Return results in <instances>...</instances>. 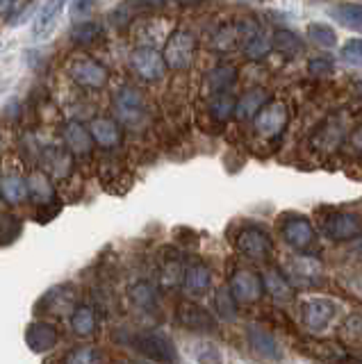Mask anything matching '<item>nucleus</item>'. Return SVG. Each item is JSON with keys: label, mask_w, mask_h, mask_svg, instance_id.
I'll list each match as a JSON object with an SVG mask.
<instances>
[{"label": "nucleus", "mask_w": 362, "mask_h": 364, "mask_svg": "<svg viewBox=\"0 0 362 364\" xmlns=\"http://www.w3.org/2000/svg\"><path fill=\"white\" fill-rule=\"evenodd\" d=\"M342 337L348 344L362 346V312L346 316V321L342 323Z\"/></svg>", "instance_id": "obj_36"}, {"label": "nucleus", "mask_w": 362, "mask_h": 364, "mask_svg": "<svg viewBox=\"0 0 362 364\" xmlns=\"http://www.w3.org/2000/svg\"><path fill=\"white\" fill-rule=\"evenodd\" d=\"M100 32H103V28H100L96 21H80V23H75V26L71 28L69 37H71L73 43L87 46V43L96 41L100 37Z\"/></svg>", "instance_id": "obj_30"}, {"label": "nucleus", "mask_w": 362, "mask_h": 364, "mask_svg": "<svg viewBox=\"0 0 362 364\" xmlns=\"http://www.w3.org/2000/svg\"><path fill=\"white\" fill-rule=\"evenodd\" d=\"M282 237L292 248H308L314 242V228L312 223L305 219V216H289V219L282 223Z\"/></svg>", "instance_id": "obj_13"}, {"label": "nucleus", "mask_w": 362, "mask_h": 364, "mask_svg": "<svg viewBox=\"0 0 362 364\" xmlns=\"http://www.w3.org/2000/svg\"><path fill=\"white\" fill-rule=\"evenodd\" d=\"M132 364H149V362H132Z\"/></svg>", "instance_id": "obj_46"}, {"label": "nucleus", "mask_w": 362, "mask_h": 364, "mask_svg": "<svg viewBox=\"0 0 362 364\" xmlns=\"http://www.w3.org/2000/svg\"><path fill=\"white\" fill-rule=\"evenodd\" d=\"M271 48L285 57H297L299 53H303V41L301 37H297V32L280 28L271 34Z\"/></svg>", "instance_id": "obj_25"}, {"label": "nucleus", "mask_w": 362, "mask_h": 364, "mask_svg": "<svg viewBox=\"0 0 362 364\" xmlns=\"http://www.w3.org/2000/svg\"><path fill=\"white\" fill-rule=\"evenodd\" d=\"M71 328L75 335L87 337L96 330V312L89 305H78L71 312Z\"/></svg>", "instance_id": "obj_28"}, {"label": "nucleus", "mask_w": 362, "mask_h": 364, "mask_svg": "<svg viewBox=\"0 0 362 364\" xmlns=\"http://www.w3.org/2000/svg\"><path fill=\"white\" fill-rule=\"evenodd\" d=\"M98 7V0H71V18H75L78 23L80 21H89V16L94 14V9Z\"/></svg>", "instance_id": "obj_38"}, {"label": "nucleus", "mask_w": 362, "mask_h": 364, "mask_svg": "<svg viewBox=\"0 0 362 364\" xmlns=\"http://www.w3.org/2000/svg\"><path fill=\"white\" fill-rule=\"evenodd\" d=\"M92 132L82 123L71 121L64 125V144L71 155H89L92 153Z\"/></svg>", "instance_id": "obj_16"}, {"label": "nucleus", "mask_w": 362, "mask_h": 364, "mask_svg": "<svg viewBox=\"0 0 362 364\" xmlns=\"http://www.w3.org/2000/svg\"><path fill=\"white\" fill-rule=\"evenodd\" d=\"M194 48H196L194 37H191L187 30H176L171 37H169L162 50L166 66L174 68V71H185L191 64V60H194Z\"/></svg>", "instance_id": "obj_3"}, {"label": "nucleus", "mask_w": 362, "mask_h": 364, "mask_svg": "<svg viewBox=\"0 0 362 364\" xmlns=\"http://www.w3.org/2000/svg\"><path fill=\"white\" fill-rule=\"evenodd\" d=\"M303 348H305L303 353H310V355L319 358L324 362H331V364H346L351 360L344 346L331 344V341H308Z\"/></svg>", "instance_id": "obj_21"}, {"label": "nucleus", "mask_w": 362, "mask_h": 364, "mask_svg": "<svg viewBox=\"0 0 362 364\" xmlns=\"http://www.w3.org/2000/svg\"><path fill=\"white\" fill-rule=\"evenodd\" d=\"M237 248H240V253L251 257V259H257V262H267L271 257V237L262 230V228H244V230L237 232V239H235Z\"/></svg>", "instance_id": "obj_6"}, {"label": "nucleus", "mask_w": 362, "mask_h": 364, "mask_svg": "<svg viewBox=\"0 0 362 364\" xmlns=\"http://www.w3.org/2000/svg\"><path fill=\"white\" fill-rule=\"evenodd\" d=\"M12 7H16V0H0V11H3V16H12L9 14Z\"/></svg>", "instance_id": "obj_43"}, {"label": "nucleus", "mask_w": 362, "mask_h": 364, "mask_svg": "<svg viewBox=\"0 0 362 364\" xmlns=\"http://www.w3.org/2000/svg\"><path fill=\"white\" fill-rule=\"evenodd\" d=\"M321 230L333 242H348V239H356L362 232V223L351 212H333L324 219Z\"/></svg>", "instance_id": "obj_10"}, {"label": "nucleus", "mask_w": 362, "mask_h": 364, "mask_svg": "<svg viewBox=\"0 0 362 364\" xmlns=\"http://www.w3.org/2000/svg\"><path fill=\"white\" fill-rule=\"evenodd\" d=\"M183 3H203V0H183Z\"/></svg>", "instance_id": "obj_45"}, {"label": "nucleus", "mask_w": 362, "mask_h": 364, "mask_svg": "<svg viewBox=\"0 0 362 364\" xmlns=\"http://www.w3.org/2000/svg\"><path fill=\"white\" fill-rule=\"evenodd\" d=\"M235 80H237V68L230 64H219L208 73V87L212 94H230Z\"/></svg>", "instance_id": "obj_24"}, {"label": "nucleus", "mask_w": 362, "mask_h": 364, "mask_svg": "<svg viewBox=\"0 0 362 364\" xmlns=\"http://www.w3.org/2000/svg\"><path fill=\"white\" fill-rule=\"evenodd\" d=\"M265 289L274 296L276 301H292L294 299V289L287 280V276H282L278 269H269L265 276Z\"/></svg>", "instance_id": "obj_27"}, {"label": "nucleus", "mask_w": 362, "mask_h": 364, "mask_svg": "<svg viewBox=\"0 0 362 364\" xmlns=\"http://www.w3.org/2000/svg\"><path fill=\"white\" fill-rule=\"evenodd\" d=\"M308 71L312 75H316V77H319V75H331L335 71V64H333L331 57H326V55L312 57V60L308 62Z\"/></svg>", "instance_id": "obj_41"}, {"label": "nucleus", "mask_w": 362, "mask_h": 364, "mask_svg": "<svg viewBox=\"0 0 362 364\" xmlns=\"http://www.w3.org/2000/svg\"><path fill=\"white\" fill-rule=\"evenodd\" d=\"M58 328L48 321H35L26 330V344L35 353H48L55 344H58Z\"/></svg>", "instance_id": "obj_15"}, {"label": "nucleus", "mask_w": 362, "mask_h": 364, "mask_svg": "<svg viewBox=\"0 0 362 364\" xmlns=\"http://www.w3.org/2000/svg\"><path fill=\"white\" fill-rule=\"evenodd\" d=\"M21 232V221L12 214H3V244L9 246L16 239V235Z\"/></svg>", "instance_id": "obj_40"}, {"label": "nucleus", "mask_w": 362, "mask_h": 364, "mask_svg": "<svg viewBox=\"0 0 362 364\" xmlns=\"http://www.w3.org/2000/svg\"><path fill=\"white\" fill-rule=\"evenodd\" d=\"M351 146L358 148V151H362V125H360V128L353 134H351Z\"/></svg>", "instance_id": "obj_42"}, {"label": "nucleus", "mask_w": 362, "mask_h": 364, "mask_svg": "<svg viewBox=\"0 0 362 364\" xmlns=\"http://www.w3.org/2000/svg\"><path fill=\"white\" fill-rule=\"evenodd\" d=\"M130 301L137 305L139 310H155L157 294L153 289V284H149V282H137L130 289Z\"/></svg>", "instance_id": "obj_32"}, {"label": "nucleus", "mask_w": 362, "mask_h": 364, "mask_svg": "<svg viewBox=\"0 0 362 364\" xmlns=\"http://www.w3.org/2000/svg\"><path fill=\"white\" fill-rule=\"evenodd\" d=\"M130 66H132L134 73L144 80H149V82L160 80L166 71L164 55L157 53L155 48H151V46H139V48H134L130 55Z\"/></svg>", "instance_id": "obj_5"}, {"label": "nucleus", "mask_w": 362, "mask_h": 364, "mask_svg": "<svg viewBox=\"0 0 362 364\" xmlns=\"http://www.w3.org/2000/svg\"><path fill=\"white\" fill-rule=\"evenodd\" d=\"M69 75L73 82H78L85 89H100L107 82V68L96 60H89V57H85V60H75L69 66Z\"/></svg>", "instance_id": "obj_11"}, {"label": "nucleus", "mask_w": 362, "mask_h": 364, "mask_svg": "<svg viewBox=\"0 0 362 364\" xmlns=\"http://www.w3.org/2000/svg\"><path fill=\"white\" fill-rule=\"evenodd\" d=\"M28 187H30V200L39 205V208L41 205H48L55 196L53 182L43 171H35V173L28 178Z\"/></svg>", "instance_id": "obj_23"}, {"label": "nucleus", "mask_w": 362, "mask_h": 364, "mask_svg": "<svg viewBox=\"0 0 362 364\" xmlns=\"http://www.w3.org/2000/svg\"><path fill=\"white\" fill-rule=\"evenodd\" d=\"M358 89H360V91H362V82H360V85H358Z\"/></svg>", "instance_id": "obj_47"}, {"label": "nucleus", "mask_w": 362, "mask_h": 364, "mask_svg": "<svg viewBox=\"0 0 362 364\" xmlns=\"http://www.w3.org/2000/svg\"><path fill=\"white\" fill-rule=\"evenodd\" d=\"M112 105H115V114L123 125L137 128V125L144 121L146 102H144V96L134 87H121L115 94Z\"/></svg>", "instance_id": "obj_2"}, {"label": "nucleus", "mask_w": 362, "mask_h": 364, "mask_svg": "<svg viewBox=\"0 0 362 364\" xmlns=\"http://www.w3.org/2000/svg\"><path fill=\"white\" fill-rule=\"evenodd\" d=\"M89 132H92L94 141L103 148H115L121 141V130H119V123L112 121L107 117H98L89 123Z\"/></svg>", "instance_id": "obj_18"}, {"label": "nucleus", "mask_w": 362, "mask_h": 364, "mask_svg": "<svg viewBox=\"0 0 362 364\" xmlns=\"http://www.w3.org/2000/svg\"><path fill=\"white\" fill-rule=\"evenodd\" d=\"M342 60L348 66L362 68V39H348L342 46Z\"/></svg>", "instance_id": "obj_37"}, {"label": "nucleus", "mask_w": 362, "mask_h": 364, "mask_svg": "<svg viewBox=\"0 0 362 364\" xmlns=\"http://www.w3.org/2000/svg\"><path fill=\"white\" fill-rule=\"evenodd\" d=\"M248 344H251V348L257 353L260 358H267V360H280L282 358V350L278 346L276 337L265 328H257V326L248 328Z\"/></svg>", "instance_id": "obj_17"}, {"label": "nucleus", "mask_w": 362, "mask_h": 364, "mask_svg": "<svg viewBox=\"0 0 362 364\" xmlns=\"http://www.w3.org/2000/svg\"><path fill=\"white\" fill-rule=\"evenodd\" d=\"M132 346L137 348L142 355L160 364H174L178 358L176 344L171 341V337L160 333V330H144V333H139L132 339Z\"/></svg>", "instance_id": "obj_1"}, {"label": "nucleus", "mask_w": 362, "mask_h": 364, "mask_svg": "<svg viewBox=\"0 0 362 364\" xmlns=\"http://www.w3.org/2000/svg\"><path fill=\"white\" fill-rule=\"evenodd\" d=\"M176 321L194 333H212L217 328V318H214L206 307L194 301H180L176 307Z\"/></svg>", "instance_id": "obj_8"}, {"label": "nucleus", "mask_w": 362, "mask_h": 364, "mask_svg": "<svg viewBox=\"0 0 362 364\" xmlns=\"http://www.w3.org/2000/svg\"><path fill=\"white\" fill-rule=\"evenodd\" d=\"M289 121V109L285 102L280 100H271L267 105L260 109V114L253 119L255 123V130L262 134V136H278L285 125Z\"/></svg>", "instance_id": "obj_9"}, {"label": "nucleus", "mask_w": 362, "mask_h": 364, "mask_svg": "<svg viewBox=\"0 0 362 364\" xmlns=\"http://www.w3.org/2000/svg\"><path fill=\"white\" fill-rule=\"evenodd\" d=\"M333 18H337L339 26H344L353 32H362V5L356 3H342V5H335L331 9Z\"/></svg>", "instance_id": "obj_26"}, {"label": "nucleus", "mask_w": 362, "mask_h": 364, "mask_svg": "<svg viewBox=\"0 0 362 364\" xmlns=\"http://www.w3.org/2000/svg\"><path fill=\"white\" fill-rule=\"evenodd\" d=\"M73 289L71 287H55L46 299H43V303H50V310L53 312H60V314H64L66 312V307H69L71 303H73Z\"/></svg>", "instance_id": "obj_35"}, {"label": "nucleus", "mask_w": 362, "mask_h": 364, "mask_svg": "<svg viewBox=\"0 0 362 364\" xmlns=\"http://www.w3.org/2000/svg\"><path fill=\"white\" fill-rule=\"evenodd\" d=\"M208 107H210L212 119L228 121L233 114H235V109H237V102H235L233 94H214Z\"/></svg>", "instance_id": "obj_31"}, {"label": "nucleus", "mask_w": 362, "mask_h": 364, "mask_svg": "<svg viewBox=\"0 0 362 364\" xmlns=\"http://www.w3.org/2000/svg\"><path fill=\"white\" fill-rule=\"evenodd\" d=\"M214 310H217V316L221 321H233L237 316V299L230 287L217 289V296H214Z\"/></svg>", "instance_id": "obj_29"}, {"label": "nucleus", "mask_w": 362, "mask_h": 364, "mask_svg": "<svg viewBox=\"0 0 362 364\" xmlns=\"http://www.w3.org/2000/svg\"><path fill=\"white\" fill-rule=\"evenodd\" d=\"M50 171L55 176H66L71 168V153L69 151H60V148H53V155H50Z\"/></svg>", "instance_id": "obj_39"}, {"label": "nucleus", "mask_w": 362, "mask_h": 364, "mask_svg": "<svg viewBox=\"0 0 362 364\" xmlns=\"http://www.w3.org/2000/svg\"><path fill=\"white\" fill-rule=\"evenodd\" d=\"M64 364H103V353L96 346H80L64 358Z\"/></svg>", "instance_id": "obj_34"}, {"label": "nucleus", "mask_w": 362, "mask_h": 364, "mask_svg": "<svg viewBox=\"0 0 362 364\" xmlns=\"http://www.w3.org/2000/svg\"><path fill=\"white\" fill-rule=\"evenodd\" d=\"M308 39L314 41L316 46H321V48H335L337 43V34L331 26H326V23H310L308 26Z\"/></svg>", "instance_id": "obj_33"}, {"label": "nucleus", "mask_w": 362, "mask_h": 364, "mask_svg": "<svg viewBox=\"0 0 362 364\" xmlns=\"http://www.w3.org/2000/svg\"><path fill=\"white\" fill-rule=\"evenodd\" d=\"M240 32H242V50L246 57H251V60H260V57H265L267 50L271 48V41L262 34V30H260V26L253 21H242L240 23Z\"/></svg>", "instance_id": "obj_12"}, {"label": "nucleus", "mask_w": 362, "mask_h": 364, "mask_svg": "<svg viewBox=\"0 0 362 364\" xmlns=\"http://www.w3.org/2000/svg\"><path fill=\"white\" fill-rule=\"evenodd\" d=\"M183 284H185V289L189 291V294H206L208 289H210V284H212V273H210V269L203 264V262H196V264H189L187 269H185V280H183Z\"/></svg>", "instance_id": "obj_22"}, {"label": "nucleus", "mask_w": 362, "mask_h": 364, "mask_svg": "<svg viewBox=\"0 0 362 364\" xmlns=\"http://www.w3.org/2000/svg\"><path fill=\"white\" fill-rule=\"evenodd\" d=\"M235 299L242 303H255L265 294V278L253 269H237L230 276V284Z\"/></svg>", "instance_id": "obj_7"}, {"label": "nucleus", "mask_w": 362, "mask_h": 364, "mask_svg": "<svg viewBox=\"0 0 362 364\" xmlns=\"http://www.w3.org/2000/svg\"><path fill=\"white\" fill-rule=\"evenodd\" d=\"M267 102H269V94L265 89H248L246 94L237 100L235 117L237 119H255Z\"/></svg>", "instance_id": "obj_19"}, {"label": "nucleus", "mask_w": 362, "mask_h": 364, "mask_svg": "<svg viewBox=\"0 0 362 364\" xmlns=\"http://www.w3.org/2000/svg\"><path fill=\"white\" fill-rule=\"evenodd\" d=\"M144 5H149V7H164L166 0H142Z\"/></svg>", "instance_id": "obj_44"}, {"label": "nucleus", "mask_w": 362, "mask_h": 364, "mask_svg": "<svg viewBox=\"0 0 362 364\" xmlns=\"http://www.w3.org/2000/svg\"><path fill=\"white\" fill-rule=\"evenodd\" d=\"M0 193H3V200L9 205H21L30 196V187L28 180H23L16 173H5L0 180Z\"/></svg>", "instance_id": "obj_20"}, {"label": "nucleus", "mask_w": 362, "mask_h": 364, "mask_svg": "<svg viewBox=\"0 0 362 364\" xmlns=\"http://www.w3.org/2000/svg\"><path fill=\"white\" fill-rule=\"evenodd\" d=\"M66 3H71V0H46L41 5L39 14L35 16V26H32V32H35L37 39H48V34L58 26Z\"/></svg>", "instance_id": "obj_14"}, {"label": "nucleus", "mask_w": 362, "mask_h": 364, "mask_svg": "<svg viewBox=\"0 0 362 364\" xmlns=\"http://www.w3.org/2000/svg\"><path fill=\"white\" fill-rule=\"evenodd\" d=\"M301 314H303V323L310 333H324L337 318L339 307L331 299H310L303 303Z\"/></svg>", "instance_id": "obj_4"}]
</instances>
